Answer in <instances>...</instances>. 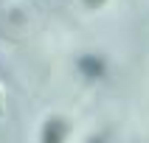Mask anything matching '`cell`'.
<instances>
[{
    "mask_svg": "<svg viewBox=\"0 0 149 143\" xmlns=\"http://www.w3.org/2000/svg\"><path fill=\"white\" fill-rule=\"evenodd\" d=\"M79 70L84 73V79L99 82L101 76L107 73V65H104V59H101V56H93V53H87V56L79 59Z\"/></svg>",
    "mask_w": 149,
    "mask_h": 143,
    "instance_id": "cell-1",
    "label": "cell"
},
{
    "mask_svg": "<svg viewBox=\"0 0 149 143\" xmlns=\"http://www.w3.org/2000/svg\"><path fill=\"white\" fill-rule=\"evenodd\" d=\"M68 137V124L62 118H48L42 126V143H65Z\"/></svg>",
    "mask_w": 149,
    "mask_h": 143,
    "instance_id": "cell-2",
    "label": "cell"
},
{
    "mask_svg": "<svg viewBox=\"0 0 149 143\" xmlns=\"http://www.w3.org/2000/svg\"><path fill=\"white\" fill-rule=\"evenodd\" d=\"M104 0H84V6H90V8H99Z\"/></svg>",
    "mask_w": 149,
    "mask_h": 143,
    "instance_id": "cell-3",
    "label": "cell"
},
{
    "mask_svg": "<svg viewBox=\"0 0 149 143\" xmlns=\"http://www.w3.org/2000/svg\"><path fill=\"white\" fill-rule=\"evenodd\" d=\"M90 143H107V135H96V137H93Z\"/></svg>",
    "mask_w": 149,
    "mask_h": 143,
    "instance_id": "cell-4",
    "label": "cell"
},
{
    "mask_svg": "<svg viewBox=\"0 0 149 143\" xmlns=\"http://www.w3.org/2000/svg\"><path fill=\"white\" fill-rule=\"evenodd\" d=\"M0 112H3V107H0Z\"/></svg>",
    "mask_w": 149,
    "mask_h": 143,
    "instance_id": "cell-5",
    "label": "cell"
}]
</instances>
